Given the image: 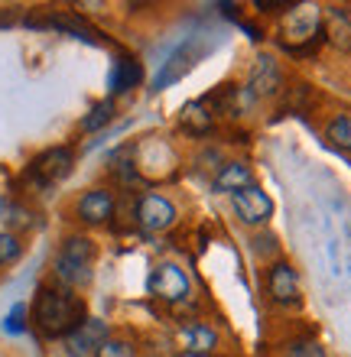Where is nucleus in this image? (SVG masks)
I'll return each instance as SVG.
<instances>
[{
	"label": "nucleus",
	"mask_w": 351,
	"mask_h": 357,
	"mask_svg": "<svg viewBox=\"0 0 351 357\" xmlns=\"http://www.w3.org/2000/svg\"><path fill=\"white\" fill-rule=\"evenodd\" d=\"M85 319V302L68 286H62V282L39 286L36 299H33V325L43 338H68Z\"/></svg>",
	"instance_id": "nucleus-1"
},
{
	"label": "nucleus",
	"mask_w": 351,
	"mask_h": 357,
	"mask_svg": "<svg viewBox=\"0 0 351 357\" xmlns=\"http://www.w3.org/2000/svg\"><path fill=\"white\" fill-rule=\"evenodd\" d=\"M91 273H95V241L85 234L66 237L56 254L59 282L68 286V289H78V286H88V282H91Z\"/></svg>",
	"instance_id": "nucleus-2"
},
{
	"label": "nucleus",
	"mask_w": 351,
	"mask_h": 357,
	"mask_svg": "<svg viewBox=\"0 0 351 357\" xmlns=\"http://www.w3.org/2000/svg\"><path fill=\"white\" fill-rule=\"evenodd\" d=\"M267 292L276 305H299L303 302V292H299V276L290 264L276 260V264L267 266Z\"/></svg>",
	"instance_id": "nucleus-3"
},
{
	"label": "nucleus",
	"mask_w": 351,
	"mask_h": 357,
	"mask_svg": "<svg viewBox=\"0 0 351 357\" xmlns=\"http://www.w3.org/2000/svg\"><path fill=\"white\" fill-rule=\"evenodd\" d=\"M133 218L147 231H166V227L176 225V205L163 195H143L133 208Z\"/></svg>",
	"instance_id": "nucleus-4"
},
{
	"label": "nucleus",
	"mask_w": 351,
	"mask_h": 357,
	"mask_svg": "<svg viewBox=\"0 0 351 357\" xmlns=\"http://www.w3.org/2000/svg\"><path fill=\"white\" fill-rule=\"evenodd\" d=\"M231 205H234V215L244 221V225H267L270 215H274V202L267 192H260L257 185L244 188V192H234L231 195Z\"/></svg>",
	"instance_id": "nucleus-5"
},
{
	"label": "nucleus",
	"mask_w": 351,
	"mask_h": 357,
	"mask_svg": "<svg viewBox=\"0 0 351 357\" xmlns=\"http://www.w3.org/2000/svg\"><path fill=\"white\" fill-rule=\"evenodd\" d=\"M150 292L163 302H182L189 296V276L176 264H160L150 276Z\"/></svg>",
	"instance_id": "nucleus-6"
},
{
	"label": "nucleus",
	"mask_w": 351,
	"mask_h": 357,
	"mask_svg": "<svg viewBox=\"0 0 351 357\" xmlns=\"http://www.w3.org/2000/svg\"><path fill=\"white\" fill-rule=\"evenodd\" d=\"M72 162H75V156H72L68 146H52V150H46L43 156H36V162H33V178H36L39 185H56V182H62V178L72 172Z\"/></svg>",
	"instance_id": "nucleus-7"
},
{
	"label": "nucleus",
	"mask_w": 351,
	"mask_h": 357,
	"mask_svg": "<svg viewBox=\"0 0 351 357\" xmlns=\"http://www.w3.org/2000/svg\"><path fill=\"white\" fill-rule=\"evenodd\" d=\"M105 338H107V325H105V321H101V319H85L66 338L68 354H72V357H95L98 348L105 344Z\"/></svg>",
	"instance_id": "nucleus-8"
},
{
	"label": "nucleus",
	"mask_w": 351,
	"mask_h": 357,
	"mask_svg": "<svg viewBox=\"0 0 351 357\" xmlns=\"http://www.w3.org/2000/svg\"><path fill=\"white\" fill-rule=\"evenodd\" d=\"M75 215L85 221V225H105L107 218H114V195L107 188H91L78 198Z\"/></svg>",
	"instance_id": "nucleus-9"
},
{
	"label": "nucleus",
	"mask_w": 351,
	"mask_h": 357,
	"mask_svg": "<svg viewBox=\"0 0 351 357\" xmlns=\"http://www.w3.org/2000/svg\"><path fill=\"white\" fill-rule=\"evenodd\" d=\"M179 344L189 354H211V351L218 348V335L205 321H186L179 328Z\"/></svg>",
	"instance_id": "nucleus-10"
},
{
	"label": "nucleus",
	"mask_w": 351,
	"mask_h": 357,
	"mask_svg": "<svg viewBox=\"0 0 351 357\" xmlns=\"http://www.w3.org/2000/svg\"><path fill=\"white\" fill-rule=\"evenodd\" d=\"M280 85H283V72H280V66H276L270 56H260L257 59V66H254V72H251V94L267 98V94L280 91Z\"/></svg>",
	"instance_id": "nucleus-11"
},
{
	"label": "nucleus",
	"mask_w": 351,
	"mask_h": 357,
	"mask_svg": "<svg viewBox=\"0 0 351 357\" xmlns=\"http://www.w3.org/2000/svg\"><path fill=\"white\" fill-rule=\"evenodd\" d=\"M254 185V172H251V166L247 162H225L218 169V176H215V188L218 192H244V188Z\"/></svg>",
	"instance_id": "nucleus-12"
},
{
	"label": "nucleus",
	"mask_w": 351,
	"mask_h": 357,
	"mask_svg": "<svg viewBox=\"0 0 351 357\" xmlns=\"http://www.w3.org/2000/svg\"><path fill=\"white\" fill-rule=\"evenodd\" d=\"M325 33L338 49H351V20L342 7H332L325 17Z\"/></svg>",
	"instance_id": "nucleus-13"
},
{
	"label": "nucleus",
	"mask_w": 351,
	"mask_h": 357,
	"mask_svg": "<svg viewBox=\"0 0 351 357\" xmlns=\"http://www.w3.org/2000/svg\"><path fill=\"white\" fill-rule=\"evenodd\" d=\"M179 123H182V130H189V133H195V137H199V133H209L211 114H209V107H205V104L192 101V104H186V107H182Z\"/></svg>",
	"instance_id": "nucleus-14"
},
{
	"label": "nucleus",
	"mask_w": 351,
	"mask_h": 357,
	"mask_svg": "<svg viewBox=\"0 0 351 357\" xmlns=\"http://www.w3.org/2000/svg\"><path fill=\"white\" fill-rule=\"evenodd\" d=\"M189 59H192V46H182L179 52H176V56H172L170 62H166V68L160 72V78H156V88H166L170 82H176V78H179L182 72H186V68L192 66Z\"/></svg>",
	"instance_id": "nucleus-15"
},
{
	"label": "nucleus",
	"mask_w": 351,
	"mask_h": 357,
	"mask_svg": "<svg viewBox=\"0 0 351 357\" xmlns=\"http://www.w3.org/2000/svg\"><path fill=\"white\" fill-rule=\"evenodd\" d=\"M325 137H329V143L338 146V150H351V114L332 117L329 127H325Z\"/></svg>",
	"instance_id": "nucleus-16"
},
{
	"label": "nucleus",
	"mask_w": 351,
	"mask_h": 357,
	"mask_svg": "<svg viewBox=\"0 0 351 357\" xmlns=\"http://www.w3.org/2000/svg\"><path fill=\"white\" fill-rule=\"evenodd\" d=\"M140 82V66L137 62H130V59H121L117 62V68H114V91H130L133 85Z\"/></svg>",
	"instance_id": "nucleus-17"
},
{
	"label": "nucleus",
	"mask_w": 351,
	"mask_h": 357,
	"mask_svg": "<svg viewBox=\"0 0 351 357\" xmlns=\"http://www.w3.org/2000/svg\"><path fill=\"white\" fill-rule=\"evenodd\" d=\"M111 121H114V101H101V104L91 107V114L82 121V127H85L88 133H95V130H101V127L111 123Z\"/></svg>",
	"instance_id": "nucleus-18"
},
{
	"label": "nucleus",
	"mask_w": 351,
	"mask_h": 357,
	"mask_svg": "<svg viewBox=\"0 0 351 357\" xmlns=\"http://www.w3.org/2000/svg\"><path fill=\"white\" fill-rule=\"evenodd\" d=\"M95 357H137V348H133L130 338H111V335H107Z\"/></svg>",
	"instance_id": "nucleus-19"
},
{
	"label": "nucleus",
	"mask_w": 351,
	"mask_h": 357,
	"mask_svg": "<svg viewBox=\"0 0 351 357\" xmlns=\"http://www.w3.org/2000/svg\"><path fill=\"white\" fill-rule=\"evenodd\" d=\"M20 254H23L20 237L10 234V231H0V266H10L13 260H20Z\"/></svg>",
	"instance_id": "nucleus-20"
},
{
	"label": "nucleus",
	"mask_w": 351,
	"mask_h": 357,
	"mask_svg": "<svg viewBox=\"0 0 351 357\" xmlns=\"http://www.w3.org/2000/svg\"><path fill=\"white\" fill-rule=\"evenodd\" d=\"M283 357H325V351L315 344V341H296L283 351Z\"/></svg>",
	"instance_id": "nucleus-21"
},
{
	"label": "nucleus",
	"mask_w": 351,
	"mask_h": 357,
	"mask_svg": "<svg viewBox=\"0 0 351 357\" xmlns=\"http://www.w3.org/2000/svg\"><path fill=\"white\" fill-rule=\"evenodd\" d=\"M3 328L13 331V335H20V331L27 328V305H13L7 315V321H3Z\"/></svg>",
	"instance_id": "nucleus-22"
},
{
	"label": "nucleus",
	"mask_w": 351,
	"mask_h": 357,
	"mask_svg": "<svg viewBox=\"0 0 351 357\" xmlns=\"http://www.w3.org/2000/svg\"><path fill=\"white\" fill-rule=\"evenodd\" d=\"M309 98H313V88H309V85H296V88H290V98H286V104L299 111V107H306V101H309Z\"/></svg>",
	"instance_id": "nucleus-23"
},
{
	"label": "nucleus",
	"mask_w": 351,
	"mask_h": 357,
	"mask_svg": "<svg viewBox=\"0 0 351 357\" xmlns=\"http://www.w3.org/2000/svg\"><path fill=\"white\" fill-rule=\"evenodd\" d=\"M179 357H211V354H189V351H182Z\"/></svg>",
	"instance_id": "nucleus-24"
}]
</instances>
